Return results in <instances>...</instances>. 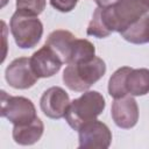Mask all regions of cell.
Wrapping results in <instances>:
<instances>
[{"instance_id":"cell-11","label":"cell","mask_w":149,"mask_h":149,"mask_svg":"<svg viewBox=\"0 0 149 149\" xmlns=\"http://www.w3.org/2000/svg\"><path fill=\"white\" fill-rule=\"evenodd\" d=\"M76 36L64 29H57L49 34L45 44H48L62 59L63 64H69L76 42Z\"/></svg>"},{"instance_id":"cell-6","label":"cell","mask_w":149,"mask_h":149,"mask_svg":"<svg viewBox=\"0 0 149 149\" xmlns=\"http://www.w3.org/2000/svg\"><path fill=\"white\" fill-rule=\"evenodd\" d=\"M5 79L9 86L16 90H27L34 86L38 79L30 65V58L19 57L10 62L5 70Z\"/></svg>"},{"instance_id":"cell-7","label":"cell","mask_w":149,"mask_h":149,"mask_svg":"<svg viewBox=\"0 0 149 149\" xmlns=\"http://www.w3.org/2000/svg\"><path fill=\"white\" fill-rule=\"evenodd\" d=\"M79 148L106 149L111 146L112 133L107 125L99 120H93L80 127L78 130Z\"/></svg>"},{"instance_id":"cell-17","label":"cell","mask_w":149,"mask_h":149,"mask_svg":"<svg viewBox=\"0 0 149 149\" xmlns=\"http://www.w3.org/2000/svg\"><path fill=\"white\" fill-rule=\"evenodd\" d=\"M45 0H16V9L40 15L45 8Z\"/></svg>"},{"instance_id":"cell-14","label":"cell","mask_w":149,"mask_h":149,"mask_svg":"<svg viewBox=\"0 0 149 149\" xmlns=\"http://www.w3.org/2000/svg\"><path fill=\"white\" fill-rule=\"evenodd\" d=\"M121 37L133 44H144L149 42V15L146 14L120 33Z\"/></svg>"},{"instance_id":"cell-22","label":"cell","mask_w":149,"mask_h":149,"mask_svg":"<svg viewBox=\"0 0 149 149\" xmlns=\"http://www.w3.org/2000/svg\"><path fill=\"white\" fill-rule=\"evenodd\" d=\"M7 1H8V0H1V7H5L6 3H7Z\"/></svg>"},{"instance_id":"cell-10","label":"cell","mask_w":149,"mask_h":149,"mask_svg":"<svg viewBox=\"0 0 149 149\" xmlns=\"http://www.w3.org/2000/svg\"><path fill=\"white\" fill-rule=\"evenodd\" d=\"M62 64V59L48 44H44L30 57L31 69L38 78L52 77L61 70Z\"/></svg>"},{"instance_id":"cell-12","label":"cell","mask_w":149,"mask_h":149,"mask_svg":"<svg viewBox=\"0 0 149 149\" xmlns=\"http://www.w3.org/2000/svg\"><path fill=\"white\" fill-rule=\"evenodd\" d=\"M44 125L37 116L31 122L26 125H15L13 127V140L20 146H31L36 143L43 135Z\"/></svg>"},{"instance_id":"cell-1","label":"cell","mask_w":149,"mask_h":149,"mask_svg":"<svg viewBox=\"0 0 149 149\" xmlns=\"http://www.w3.org/2000/svg\"><path fill=\"white\" fill-rule=\"evenodd\" d=\"M100 17L109 34L121 33L149 10L142 0H116L107 7H98Z\"/></svg>"},{"instance_id":"cell-9","label":"cell","mask_w":149,"mask_h":149,"mask_svg":"<svg viewBox=\"0 0 149 149\" xmlns=\"http://www.w3.org/2000/svg\"><path fill=\"white\" fill-rule=\"evenodd\" d=\"M111 115L118 127L122 129L133 128L139 121V106L136 100L129 94L114 99Z\"/></svg>"},{"instance_id":"cell-5","label":"cell","mask_w":149,"mask_h":149,"mask_svg":"<svg viewBox=\"0 0 149 149\" xmlns=\"http://www.w3.org/2000/svg\"><path fill=\"white\" fill-rule=\"evenodd\" d=\"M1 116L15 125H26L37 118L36 108L30 99L17 95H9L1 91Z\"/></svg>"},{"instance_id":"cell-2","label":"cell","mask_w":149,"mask_h":149,"mask_svg":"<svg viewBox=\"0 0 149 149\" xmlns=\"http://www.w3.org/2000/svg\"><path fill=\"white\" fill-rule=\"evenodd\" d=\"M106 73V64L100 57L87 62L71 63L63 71V83L74 92H85Z\"/></svg>"},{"instance_id":"cell-4","label":"cell","mask_w":149,"mask_h":149,"mask_svg":"<svg viewBox=\"0 0 149 149\" xmlns=\"http://www.w3.org/2000/svg\"><path fill=\"white\" fill-rule=\"evenodd\" d=\"M10 33L21 49L34 48L43 35V24L37 15L16 9L9 22Z\"/></svg>"},{"instance_id":"cell-21","label":"cell","mask_w":149,"mask_h":149,"mask_svg":"<svg viewBox=\"0 0 149 149\" xmlns=\"http://www.w3.org/2000/svg\"><path fill=\"white\" fill-rule=\"evenodd\" d=\"M143 1V3H144V6L148 8V10H149V0H142Z\"/></svg>"},{"instance_id":"cell-3","label":"cell","mask_w":149,"mask_h":149,"mask_svg":"<svg viewBox=\"0 0 149 149\" xmlns=\"http://www.w3.org/2000/svg\"><path fill=\"white\" fill-rule=\"evenodd\" d=\"M105 98L98 91H85L79 98L72 100L65 113L68 125L79 130L85 123L95 120L105 109Z\"/></svg>"},{"instance_id":"cell-19","label":"cell","mask_w":149,"mask_h":149,"mask_svg":"<svg viewBox=\"0 0 149 149\" xmlns=\"http://www.w3.org/2000/svg\"><path fill=\"white\" fill-rule=\"evenodd\" d=\"M1 26H2V30H3V54H2V58H1V62L5 61L6 58V33H7V27H6V23L3 21H1Z\"/></svg>"},{"instance_id":"cell-13","label":"cell","mask_w":149,"mask_h":149,"mask_svg":"<svg viewBox=\"0 0 149 149\" xmlns=\"http://www.w3.org/2000/svg\"><path fill=\"white\" fill-rule=\"evenodd\" d=\"M126 92L133 97L149 93V69H130L125 80Z\"/></svg>"},{"instance_id":"cell-16","label":"cell","mask_w":149,"mask_h":149,"mask_svg":"<svg viewBox=\"0 0 149 149\" xmlns=\"http://www.w3.org/2000/svg\"><path fill=\"white\" fill-rule=\"evenodd\" d=\"M94 57H95V48L93 43H91L88 40H85V38H76L69 64L87 62Z\"/></svg>"},{"instance_id":"cell-8","label":"cell","mask_w":149,"mask_h":149,"mask_svg":"<svg viewBox=\"0 0 149 149\" xmlns=\"http://www.w3.org/2000/svg\"><path fill=\"white\" fill-rule=\"evenodd\" d=\"M69 94L59 86H51L45 90L40 99V107L43 114L50 119H62L70 105Z\"/></svg>"},{"instance_id":"cell-15","label":"cell","mask_w":149,"mask_h":149,"mask_svg":"<svg viewBox=\"0 0 149 149\" xmlns=\"http://www.w3.org/2000/svg\"><path fill=\"white\" fill-rule=\"evenodd\" d=\"M132 68L129 66H122L120 69H118L109 78L108 80V94L114 98H121L125 95H128L126 92V87H125V80H126V76Z\"/></svg>"},{"instance_id":"cell-18","label":"cell","mask_w":149,"mask_h":149,"mask_svg":"<svg viewBox=\"0 0 149 149\" xmlns=\"http://www.w3.org/2000/svg\"><path fill=\"white\" fill-rule=\"evenodd\" d=\"M78 0H50V5L58 12L69 13L77 6Z\"/></svg>"},{"instance_id":"cell-20","label":"cell","mask_w":149,"mask_h":149,"mask_svg":"<svg viewBox=\"0 0 149 149\" xmlns=\"http://www.w3.org/2000/svg\"><path fill=\"white\" fill-rule=\"evenodd\" d=\"M93 1L98 5V7H107L112 3H114L116 0H93Z\"/></svg>"}]
</instances>
